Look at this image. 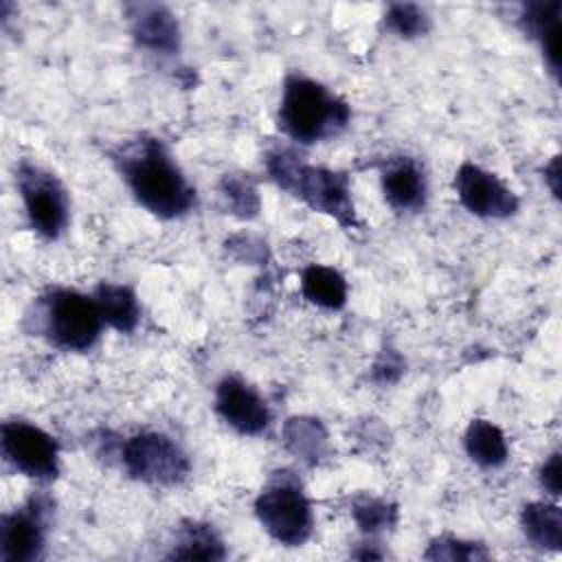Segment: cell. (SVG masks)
Returning <instances> with one entry per match:
<instances>
[{
	"mask_svg": "<svg viewBox=\"0 0 562 562\" xmlns=\"http://www.w3.org/2000/svg\"><path fill=\"white\" fill-rule=\"evenodd\" d=\"M112 160L134 200L160 220H178L195 209V187L189 182L167 145L156 136L127 140Z\"/></svg>",
	"mask_w": 562,
	"mask_h": 562,
	"instance_id": "obj_1",
	"label": "cell"
},
{
	"mask_svg": "<svg viewBox=\"0 0 562 562\" xmlns=\"http://www.w3.org/2000/svg\"><path fill=\"white\" fill-rule=\"evenodd\" d=\"M263 162L272 182L299 198L312 211L329 215L342 228L360 226L347 173L321 165H307L288 147L270 149Z\"/></svg>",
	"mask_w": 562,
	"mask_h": 562,
	"instance_id": "obj_2",
	"label": "cell"
},
{
	"mask_svg": "<svg viewBox=\"0 0 562 562\" xmlns=\"http://www.w3.org/2000/svg\"><path fill=\"white\" fill-rule=\"evenodd\" d=\"M279 130L299 145H316L347 130L349 103L321 81L305 75H288L281 90Z\"/></svg>",
	"mask_w": 562,
	"mask_h": 562,
	"instance_id": "obj_3",
	"label": "cell"
},
{
	"mask_svg": "<svg viewBox=\"0 0 562 562\" xmlns=\"http://www.w3.org/2000/svg\"><path fill=\"white\" fill-rule=\"evenodd\" d=\"M40 334L57 349L90 351L103 331V318L92 296L70 288L48 290L35 305Z\"/></svg>",
	"mask_w": 562,
	"mask_h": 562,
	"instance_id": "obj_4",
	"label": "cell"
},
{
	"mask_svg": "<svg viewBox=\"0 0 562 562\" xmlns=\"http://www.w3.org/2000/svg\"><path fill=\"white\" fill-rule=\"evenodd\" d=\"M263 531L283 547H303L314 531V509L292 470H277L255 498Z\"/></svg>",
	"mask_w": 562,
	"mask_h": 562,
	"instance_id": "obj_5",
	"label": "cell"
},
{
	"mask_svg": "<svg viewBox=\"0 0 562 562\" xmlns=\"http://www.w3.org/2000/svg\"><path fill=\"white\" fill-rule=\"evenodd\" d=\"M15 184L24 204L29 226L44 239H59L70 220V200L61 180L37 162L20 160Z\"/></svg>",
	"mask_w": 562,
	"mask_h": 562,
	"instance_id": "obj_6",
	"label": "cell"
},
{
	"mask_svg": "<svg viewBox=\"0 0 562 562\" xmlns=\"http://www.w3.org/2000/svg\"><path fill=\"white\" fill-rule=\"evenodd\" d=\"M121 463L134 481L156 487H176L191 472L187 452L171 437L156 430L127 437L121 446Z\"/></svg>",
	"mask_w": 562,
	"mask_h": 562,
	"instance_id": "obj_7",
	"label": "cell"
},
{
	"mask_svg": "<svg viewBox=\"0 0 562 562\" xmlns=\"http://www.w3.org/2000/svg\"><path fill=\"white\" fill-rule=\"evenodd\" d=\"M2 457L20 474L48 483L59 474V443L44 428L24 422H2Z\"/></svg>",
	"mask_w": 562,
	"mask_h": 562,
	"instance_id": "obj_8",
	"label": "cell"
},
{
	"mask_svg": "<svg viewBox=\"0 0 562 562\" xmlns=\"http://www.w3.org/2000/svg\"><path fill=\"white\" fill-rule=\"evenodd\" d=\"M53 503L44 494H33L22 507L0 518V560L35 562L46 547V529Z\"/></svg>",
	"mask_w": 562,
	"mask_h": 562,
	"instance_id": "obj_9",
	"label": "cell"
},
{
	"mask_svg": "<svg viewBox=\"0 0 562 562\" xmlns=\"http://www.w3.org/2000/svg\"><path fill=\"white\" fill-rule=\"evenodd\" d=\"M461 206L483 220H507L518 213V195L492 171L463 162L452 180Z\"/></svg>",
	"mask_w": 562,
	"mask_h": 562,
	"instance_id": "obj_10",
	"label": "cell"
},
{
	"mask_svg": "<svg viewBox=\"0 0 562 562\" xmlns=\"http://www.w3.org/2000/svg\"><path fill=\"white\" fill-rule=\"evenodd\" d=\"M215 411L239 435H261L272 422L263 395L239 375H224L215 386Z\"/></svg>",
	"mask_w": 562,
	"mask_h": 562,
	"instance_id": "obj_11",
	"label": "cell"
},
{
	"mask_svg": "<svg viewBox=\"0 0 562 562\" xmlns=\"http://www.w3.org/2000/svg\"><path fill=\"white\" fill-rule=\"evenodd\" d=\"M382 195L397 213H417L428 200V178L424 165L413 156H393L380 171Z\"/></svg>",
	"mask_w": 562,
	"mask_h": 562,
	"instance_id": "obj_12",
	"label": "cell"
},
{
	"mask_svg": "<svg viewBox=\"0 0 562 562\" xmlns=\"http://www.w3.org/2000/svg\"><path fill=\"white\" fill-rule=\"evenodd\" d=\"M125 18L134 42L151 53L173 55L180 48V24L173 11L156 2L125 4Z\"/></svg>",
	"mask_w": 562,
	"mask_h": 562,
	"instance_id": "obj_13",
	"label": "cell"
},
{
	"mask_svg": "<svg viewBox=\"0 0 562 562\" xmlns=\"http://www.w3.org/2000/svg\"><path fill=\"white\" fill-rule=\"evenodd\" d=\"M560 15H562L560 0L527 2L522 4V11H520V24L525 33L540 46L544 64L555 77L560 75Z\"/></svg>",
	"mask_w": 562,
	"mask_h": 562,
	"instance_id": "obj_14",
	"label": "cell"
},
{
	"mask_svg": "<svg viewBox=\"0 0 562 562\" xmlns=\"http://www.w3.org/2000/svg\"><path fill=\"white\" fill-rule=\"evenodd\" d=\"M92 299L108 327L121 334H132L138 327L140 305H138L136 292L130 285L103 281L94 288Z\"/></svg>",
	"mask_w": 562,
	"mask_h": 562,
	"instance_id": "obj_15",
	"label": "cell"
},
{
	"mask_svg": "<svg viewBox=\"0 0 562 562\" xmlns=\"http://www.w3.org/2000/svg\"><path fill=\"white\" fill-rule=\"evenodd\" d=\"M327 430L316 417L294 415L283 424V446L305 465H318L329 454Z\"/></svg>",
	"mask_w": 562,
	"mask_h": 562,
	"instance_id": "obj_16",
	"label": "cell"
},
{
	"mask_svg": "<svg viewBox=\"0 0 562 562\" xmlns=\"http://www.w3.org/2000/svg\"><path fill=\"white\" fill-rule=\"evenodd\" d=\"M520 529L529 544L540 551L562 549V509L555 503H527L520 512Z\"/></svg>",
	"mask_w": 562,
	"mask_h": 562,
	"instance_id": "obj_17",
	"label": "cell"
},
{
	"mask_svg": "<svg viewBox=\"0 0 562 562\" xmlns=\"http://www.w3.org/2000/svg\"><path fill=\"white\" fill-rule=\"evenodd\" d=\"M463 446L468 457L485 468L494 470L507 463L509 459V446L505 432L490 419H472L463 435Z\"/></svg>",
	"mask_w": 562,
	"mask_h": 562,
	"instance_id": "obj_18",
	"label": "cell"
},
{
	"mask_svg": "<svg viewBox=\"0 0 562 562\" xmlns=\"http://www.w3.org/2000/svg\"><path fill=\"white\" fill-rule=\"evenodd\" d=\"M169 560H224L226 547L209 522L187 520L176 531V542L167 553Z\"/></svg>",
	"mask_w": 562,
	"mask_h": 562,
	"instance_id": "obj_19",
	"label": "cell"
},
{
	"mask_svg": "<svg viewBox=\"0 0 562 562\" xmlns=\"http://www.w3.org/2000/svg\"><path fill=\"white\" fill-rule=\"evenodd\" d=\"M301 294L316 307L342 310L347 303V279L331 266L312 263L301 272Z\"/></svg>",
	"mask_w": 562,
	"mask_h": 562,
	"instance_id": "obj_20",
	"label": "cell"
},
{
	"mask_svg": "<svg viewBox=\"0 0 562 562\" xmlns=\"http://www.w3.org/2000/svg\"><path fill=\"white\" fill-rule=\"evenodd\" d=\"M349 512L353 522L367 538H378L391 531L397 522V505L371 494H358L351 501Z\"/></svg>",
	"mask_w": 562,
	"mask_h": 562,
	"instance_id": "obj_21",
	"label": "cell"
},
{
	"mask_svg": "<svg viewBox=\"0 0 562 562\" xmlns=\"http://www.w3.org/2000/svg\"><path fill=\"white\" fill-rule=\"evenodd\" d=\"M382 24L389 33L402 40H415L430 31V15L419 4L393 2L382 15Z\"/></svg>",
	"mask_w": 562,
	"mask_h": 562,
	"instance_id": "obj_22",
	"label": "cell"
},
{
	"mask_svg": "<svg viewBox=\"0 0 562 562\" xmlns=\"http://www.w3.org/2000/svg\"><path fill=\"white\" fill-rule=\"evenodd\" d=\"M220 193L226 202V209L239 220L257 217L261 202L257 187L241 173H226L220 182Z\"/></svg>",
	"mask_w": 562,
	"mask_h": 562,
	"instance_id": "obj_23",
	"label": "cell"
},
{
	"mask_svg": "<svg viewBox=\"0 0 562 562\" xmlns=\"http://www.w3.org/2000/svg\"><path fill=\"white\" fill-rule=\"evenodd\" d=\"M492 553L485 544L474 540H463L454 536H437L428 542L424 551L426 560H450V562H476L487 560Z\"/></svg>",
	"mask_w": 562,
	"mask_h": 562,
	"instance_id": "obj_24",
	"label": "cell"
},
{
	"mask_svg": "<svg viewBox=\"0 0 562 562\" xmlns=\"http://www.w3.org/2000/svg\"><path fill=\"white\" fill-rule=\"evenodd\" d=\"M404 358L395 351V349H391V347H386V349H382L380 351V356L375 358V362H373V367H371V380L375 382V384H395L400 378H402V373H404Z\"/></svg>",
	"mask_w": 562,
	"mask_h": 562,
	"instance_id": "obj_25",
	"label": "cell"
},
{
	"mask_svg": "<svg viewBox=\"0 0 562 562\" xmlns=\"http://www.w3.org/2000/svg\"><path fill=\"white\" fill-rule=\"evenodd\" d=\"M538 481H540V487L558 498L560 496V452H551L549 459L542 463L540 472H538Z\"/></svg>",
	"mask_w": 562,
	"mask_h": 562,
	"instance_id": "obj_26",
	"label": "cell"
},
{
	"mask_svg": "<svg viewBox=\"0 0 562 562\" xmlns=\"http://www.w3.org/2000/svg\"><path fill=\"white\" fill-rule=\"evenodd\" d=\"M544 182L549 184L551 193L560 195V156H553L549 165H544Z\"/></svg>",
	"mask_w": 562,
	"mask_h": 562,
	"instance_id": "obj_27",
	"label": "cell"
},
{
	"mask_svg": "<svg viewBox=\"0 0 562 562\" xmlns=\"http://www.w3.org/2000/svg\"><path fill=\"white\" fill-rule=\"evenodd\" d=\"M360 547H362V551H353L351 553L358 560H382L384 558V553L380 549H373L375 542H362Z\"/></svg>",
	"mask_w": 562,
	"mask_h": 562,
	"instance_id": "obj_28",
	"label": "cell"
}]
</instances>
